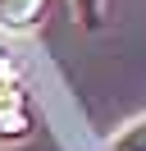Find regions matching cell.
I'll return each mask as SVG.
<instances>
[{
	"mask_svg": "<svg viewBox=\"0 0 146 151\" xmlns=\"http://www.w3.org/2000/svg\"><path fill=\"white\" fill-rule=\"evenodd\" d=\"M27 133V110H23V87H18L14 64L0 60V137H23Z\"/></svg>",
	"mask_w": 146,
	"mask_h": 151,
	"instance_id": "1",
	"label": "cell"
},
{
	"mask_svg": "<svg viewBox=\"0 0 146 151\" xmlns=\"http://www.w3.org/2000/svg\"><path fill=\"white\" fill-rule=\"evenodd\" d=\"M41 9H46V0H0V28L23 32L41 19Z\"/></svg>",
	"mask_w": 146,
	"mask_h": 151,
	"instance_id": "2",
	"label": "cell"
},
{
	"mask_svg": "<svg viewBox=\"0 0 146 151\" xmlns=\"http://www.w3.org/2000/svg\"><path fill=\"white\" fill-rule=\"evenodd\" d=\"M110 151H146V119L128 124V128L119 133L114 142H110Z\"/></svg>",
	"mask_w": 146,
	"mask_h": 151,
	"instance_id": "3",
	"label": "cell"
},
{
	"mask_svg": "<svg viewBox=\"0 0 146 151\" xmlns=\"http://www.w3.org/2000/svg\"><path fill=\"white\" fill-rule=\"evenodd\" d=\"M73 5H78V14H82L87 28H96V23H100V0H73Z\"/></svg>",
	"mask_w": 146,
	"mask_h": 151,
	"instance_id": "4",
	"label": "cell"
}]
</instances>
